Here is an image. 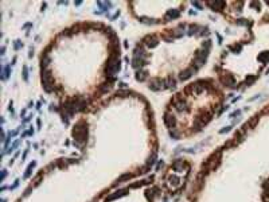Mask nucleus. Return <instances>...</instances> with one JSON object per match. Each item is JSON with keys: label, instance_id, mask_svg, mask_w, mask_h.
<instances>
[{"label": "nucleus", "instance_id": "6", "mask_svg": "<svg viewBox=\"0 0 269 202\" xmlns=\"http://www.w3.org/2000/svg\"><path fill=\"white\" fill-rule=\"evenodd\" d=\"M258 58H260V61H266V59H269V53H268V51H266V53H265V54H262V55H260V57H258Z\"/></svg>", "mask_w": 269, "mask_h": 202}, {"label": "nucleus", "instance_id": "2", "mask_svg": "<svg viewBox=\"0 0 269 202\" xmlns=\"http://www.w3.org/2000/svg\"><path fill=\"white\" fill-rule=\"evenodd\" d=\"M164 121H166V124H167L170 128H172L174 125H175V119H174V116H171V114H166Z\"/></svg>", "mask_w": 269, "mask_h": 202}, {"label": "nucleus", "instance_id": "4", "mask_svg": "<svg viewBox=\"0 0 269 202\" xmlns=\"http://www.w3.org/2000/svg\"><path fill=\"white\" fill-rule=\"evenodd\" d=\"M193 71H195V70H193V69H189V70L183 71V73L180 74V78H182V79H187L190 75H191V73H193Z\"/></svg>", "mask_w": 269, "mask_h": 202}, {"label": "nucleus", "instance_id": "1", "mask_svg": "<svg viewBox=\"0 0 269 202\" xmlns=\"http://www.w3.org/2000/svg\"><path fill=\"white\" fill-rule=\"evenodd\" d=\"M164 81L163 79H152V82L150 83V88L154 89V90H159V89L164 88Z\"/></svg>", "mask_w": 269, "mask_h": 202}, {"label": "nucleus", "instance_id": "5", "mask_svg": "<svg viewBox=\"0 0 269 202\" xmlns=\"http://www.w3.org/2000/svg\"><path fill=\"white\" fill-rule=\"evenodd\" d=\"M136 78L139 79V81H143V79L146 78V73H143V71L140 73V71H139V73H137V75H136Z\"/></svg>", "mask_w": 269, "mask_h": 202}, {"label": "nucleus", "instance_id": "3", "mask_svg": "<svg viewBox=\"0 0 269 202\" xmlns=\"http://www.w3.org/2000/svg\"><path fill=\"white\" fill-rule=\"evenodd\" d=\"M222 82L230 86V85H233V83H234V79H233V77H231L230 74H226V75H223V77H222Z\"/></svg>", "mask_w": 269, "mask_h": 202}]
</instances>
